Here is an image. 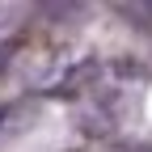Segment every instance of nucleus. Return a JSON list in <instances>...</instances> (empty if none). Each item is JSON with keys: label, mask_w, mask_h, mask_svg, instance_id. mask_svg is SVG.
<instances>
[{"label": "nucleus", "mask_w": 152, "mask_h": 152, "mask_svg": "<svg viewBox=\"0 0 152 152\" xmlns=\"http://www.w3.org/2000/svg\"><path fill=\"white\" fill-rule=\"evenodd\" d=\"M118 17H131V26L148 30L152 26V4H118Z\"/></svg>", "instance_id": "f257e3e1"}]
</instances>
